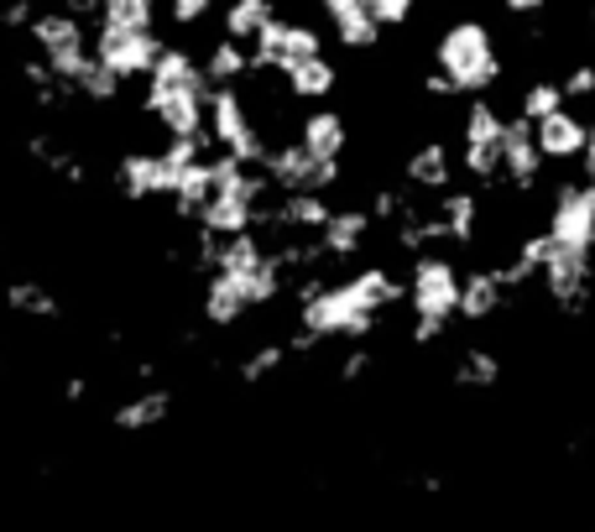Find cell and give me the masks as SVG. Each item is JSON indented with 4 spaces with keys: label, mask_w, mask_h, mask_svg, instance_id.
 Returning <instances> with one entry per match:
<instances>
[{
    "label": "cell",
    "mask_w": 595,
    "mask_h": 532,
    "mask_svg": "<svg viewBox=\"0 0 595 532\" xmlns=\"http://www.w3.org/2000/svg\"><path fill=\"white\" fill-rule=\"evenodd\" d=\"M559 110H564L559 84H527L523 100H517V121L538 126V121H548V116H559Z\"/></svg>",
    "instance_id": "cell-30"
},
{
    "label": "cell",
    "mask_w": 595,
    "mask_h": 532,
    "mask_svg": "<svg viewBox=\"0 0 595 532\" xmlns=\"http://www.w3.org/2000/svg\"><path fill=\"white\" fill-rule=\"evenodd\" d=\"M345 282H350V292H356L360 303H366V309L371 313H381V309H391V303H397V298H403V282H397V277L387 272V267H360L356 277H345Z\"/></svg>",
    "instance_id": "cell-23"
},
{
    "label": "cell",
    "mask_w": 595,
    "mask_h": 532,
    "mask_svg": "<svg viewBox=\"0 0 595 532\" xmlns=\"http://www.w3.org/2000/svg\"><path fill=\"white\" fill-rule=\"evenodd\" d=\"M591 32H595V11H591Z\"/></svg>",
    "instance_id": "cell-41"
},
{
    "label": "cell",
    "mask_w": 595,
    "mask_h": 532,
    "mask_svg": "<svg viewBox=\"0 0 595 532\" xmlns=\"http://www.w3.org/2000/svg\"><path fill=\"white\" fill-rule=\"evenodd\" d=\"M225 282H230V288L240 292V303H246V313H251V309H267V303H272L277 292H288V282H282V272L272 267V257L261 261V267H251L246 277H225Z\"/></svg>",
    "instance_id": "cell-24"
},
{
    "label": "cell",
    "mask_w": 595,
    "mask_h": 532,
    "mask_svg": "<svg viewBox=\"0 0 595 532\" xmlns=\"http://www.w3.org/2000/svg\"><path fill=\"white\" fill-rule=\"evenodd\" d=\"M85 397H89V381L85 377H69V381H63V402H85Z\"/></svg>",
    "instance_id": "cell-40"
},
{
    "label": "cell",
    "mask_w": 595,
    "mask_h": 532,
    "mask_svg": "<svg viewBox=\"0 0 595 532\" xmlns=\"http://www.w3.org/2000/svg\"><path fill=\"white\" fill-rule=\"evenodd\" d=\"M502 131H507V116L492 100H470V110H465V147H502Z\"/></svg>",
    "instance_id": "cell-27"
},
{
    "label": "cell",
    "mask_w": 595,
    "mask_h": 532,
    "mask_svg": "<svg viewBox=\"0 0 595 532\" xmlns=\"http://www.w3.org/2000/svg\"><path fill=\"white\" fill-rule=\"evenodd\" d=\"M366 235H371L366 209H329V220H324V230L314 235V245H319V257H329V261H350L360 245H366Z\"/></svg>",
    "instance_id": "cell-11"
},
{
    "label": "cell",
    "mask_w": 595,
    "mask_h": 532,
    "mask_svg": "<svg viewBox=\"0 0 595 532\" xmlns=\"http://www.w3.org/2000/svg\"><path fill=\"white\" fill-rule=\"evenodd\" d=\"M282 361H288V350H282V344H256L251 355L240 361V381H246V387H261L267 377L282 371Z\"/></svg>",
    "instance_id": "cell-31"
},
{
    "label": "cell",
    "mask_w": 595,
    "mask_h": 532,
    "mask_svg": "<svg viewBox=\"0 0 595 532\" xmlns=\"http://www.w3.org/2000/svg\"><path fill=\"white\" fill-rule=\"evenodd\" d=\"M324 21L335 27V42H345L350 52H371L381 42V32L366 17V0H324Z\"/></svg>",
    "instance_id": "cell-14"
},
{
    "label": "cell",
    "mask_w": 595,
    "mask_h": 532,
    "mask_svg": "<svg viewBox=\"0 0 595 532\" xmlns=\"http://www.w3.org/2000/svg\"><path fill=\"white\" fill-rule=\"evenodd\" d=\"M376 329V313L360 303L356 292H350V282H329V288L319 292V298H308V303H298V334H308V340H366Z\"/></svg>",
    "instance_id": "cell-2"
},
{
    "label": "cell",
    "mask_w": 595,
    "mask_h": 532,
    "mask_svg": "<svg viewBox=\"0 0 595 532\" xmlns=\"http://www.w3.org/2000/svg\"><path fill=\"white\" fill-rule=\"evenodd\" d=\"M507 17H517V21L544 17V0H507Z\"/></svg>",
    "instance_id": "cell-39"
},
{
    "label": "cell",
    "mask_w": 595,
    "mask_h": 532,
    "mask_svg": "<svg viewBox=\"0 0 595 532\" xmlns=\"http://www.w3.org/2000/svg\"><path fill=\"white\" fill-rule=\"evenodd\" d=\"M6 309L21 319H58V298L42 282H11L6 288Z\"/></svg>",
    "instance_id": "cell-29"
},
{
    "label": "cell",
    "mask_w": 595,
    "mask_h": 532,
    "mask_svg": "<svg viewBox=\"0 0 595 532\" xmlns=\"http://www.w3.org/2000/svg\"><path fill=\"white\" fill-rule=\"evenodd\" d=\"M413 209H418V204H413L403 189H376L371 193V209H366V220H371V224H397L403 214H413Z\"/></svg>",
    "instance_id": "cell-32"
},
{
    "label": "cell",
    "mask_w": 595,
    "mask_h": 532,
    "mask_svg": "<svg viewBox=\"0 0 595 532\" xmlns=\"http://www.w3.org/2000/svg\"><path fill=\"white\" fill-rule=\"evenodd\" d=\"M538 172H544V157L533 147V126H523L512 116L507 131H502V178H507L512 189L533 193L538 189Z\"/></svg>",
    "instance_id": "cell-10"
},
{
    "label": "cell",
    "mask_w": 595,
    "mask_h": 532,
    "mask_svg": "<svg viewBox=\"0 0 595 532\" xmlns=\"http://www.w3.org/2000/svg\"><path fill=\"white\" fill-rule=\"evenodd\" d=\"M141 116H152L172 141H188V137H199V131H209L205 126V94H188V89H178V94L147 89V94H141Z\"/></svg>",
    "instance_id": "cell-9"
},
{
    "label": "cell",
    "mask_w": 595,
    "mask_h": 532,
    "mask_svg": "<svg viewBox=\"0 0 595 532\" xmlns=\"http://www.w3.org/2000/svg\"><path fill=\"white\" fill-rule=\"evenodd\" d=\"M282 79H288V89L298 94V100H329L335 94V84H340V69L329 63V58H304V63H282Z\"/></svg>",
    "instance_id": "cell-20"
},
{
    "label": "cell",
    "mask_w": 595,
    "mask_h": 532,
    "mask_svg": "<svg viewBox=\"0 0 595 532\" xmlns=\"http://www.w3.org/2000/svg\"><path fill=\"white\" fill-rule=\"evenodd\" d=\"M366 371H371V355H366V350H350L340 361V381H360Z\"/></svg>",
    "instance_id": "cell-37"
},
{
    "label": "cell",
    "mask_w": 595,
    "mask_h": 532,
    "mask_svg": "<svg viewBox=\"0 0 595 532\" xmlns=\"http://www.w3.org/2000/svg\"><path fill=\"white\" fill-rule=\"evenodd\" d=\"M502 381V355L496 350H480V344H470L465 355H459V365H455V387H496Z\"/></svg>",
    "instance_id": "cell-28"
},
{
    "label": "cell",
    "mask_w": 595,
    "mask_h": 532,
    "mask_svg": "<svg viewBox=\"0 0 595 532\" xmlns=\"http://www.w3.org/2000/svg\"><path fill=\"white\" fill-rule=\"evenodd\" d=\"M439 224H444V241L449 245H476V224H480V199L465 189L439 193Z\"/></svg>",
    "instance_id": "cell-17"
},
{
    "label": "cell",
    "mask_w": 595,
    "mask_h": 532,
    "mask_svg": "<svg viewBox=\"0 0 595 532\" xmlns=\"http://www.w3.org/2000/svg\"><path fill=\"white\" fill-rule=\"evenodd\" d=\"M100 32H157L152 0H100Z\"/></svg>",
    "instance_id": "cell-21"
},
{
    "label": "cell",
    "mask_w": 595,
    "mask_h": 532,
    "mask_svg": "<svg viewBox=\"0 0 595 532\" xmlns=\"http://www.w3.org/2000/svg\"><path fill=\"white\" fill-rule=\"evenodd\" d=\"M544 235L564 257H591L595 251V189L591 183H559L554 189V209H548Z\"/></svg>",
    "instance_id": "cell-3"
},
{
    "label": "cell",
    "mask_w": 595,
    "mask_h": 532,
    "mask_svg": "<svg viewBox=\"0 0 595 532\" xmlns=\"http://www.w3.org/2000/svg\"><path fill=\"white\" fill-rule=\"evenodd\" d=\"M199 73H205V89H236L240 79H246V48H236V42H215L209 48V58L199 63Z\"/></svg>",
    "instance_id": "cell-26"
},
{
    "label": "cell",
    "mask_w": 595,
    "mask_h": 532,
    "mask_svg": "<svg viewBox=\"0 0 595 532\" xmlns=\"http://www.w3.org/2000/svg\"><path fill=\"white\" fill-rule=\"evenodd\" d=\"M366 17H371L376 32H381V27H408L413 0H366Z\"/></svg>",
    "instance_id": "cell-33"
},
{
    "label": "cell",
    "mask_w": 595,
    "mask_h": 532,
    "mask_svg": "<svg viewBox=\"0 0 595 532\" xmlns=\"http://www.w3.org/2000/svg\"><path fill=\"white\" fill-rule=\"evenodd\" d=\"M403 298H408L413 319H428V324H449L459 303V272L449 257H413V277L403 282Z\"/></svg>",
    "instance_id": "cell-4"
},
{
    "label": "cell",
    "mask_w": 595,
    "mask_h": 532,
    "mask_svg": "<svg viewBox=\"0 0 595 532\" xmlns=\"http://www.w3.org/2000/svg\"><path fill=\"white\" fill-rule=\"evenodd\" d=\"M538 277H544V292L569 313V319H579V313L591 309V292H595V261L591 257H564V251H554Z\"/></svg>",
    "instance_id": "cell-8"
},
{
    "label": "cell",
    "mask_w": 595,
    "mask_h": 532,
    "mask_svg": "<svg viewBox=\"0 0 595 532\" xmlns=\"http://www.w3.org/2000/svg\"><path fill=\"white\" fill-rule=\"evenodd\" d=\"M408 183L424 193H449V178H455V168H449V147L444 141H424L418 152L408 157Z\"/></svg>",
    "instance_id": "cell-19"
},
{
    "label": "cell",
    "mask_w": 595,
    "mask_h": 532,
    "mask_svg": "<svg viewBox=\"0 0 595 532\" xmlns=\"http://www.w3.org/2000/svg\"><path fill=\"white\" fill-rule=\"evenodd\" d=\"M559 94H564V100H591V94H595V63H579V69L559 84Z\"/></svg>",
    "instance_id": "cell-34"
},
{
    "label": "cell",
    "mask_w": 595,
    "mask_h": 532,
    "mask_svg": "<svg viewBox=\"0 0 595 532\" xmlns=\"http://www.w3.org/2000/svg\"><path fill=\"white\" fill-rule=\"evenodd\" d=\"M168 418H172L168 387H147V392H137L131 402H120V408L110 412V423H116L120 433H147V429H157V423H168Z\"/></svg>",
    "instance_id": "cell-16"
},
{
    "label": "cell",
    "mask_w": 595,
    "mask_h": 532,
    "mask_svg": "<svg viewBox=\"0 0 595 532\" xmlns=\"http://www.w3.org/2000/svg\"><path fill=\"white\" fill-rule=\"evenodd\" d=\"M277 11L267 6V0H236L230 11H225V42H236V48H246V42H256V37L267 32V21H272Z\"/></svg>",
    "instance_id": "cell-25"
},
{
    "label": "cell",
    "mask_w": 595,
    "mask_h": 532,
    "mask_svg": "<svg viewBox=\"0 0 595 532\" xmlns=\"http://www.w3.org/2000/svg\"><path fill=\"white\" fill-rule=\"evenodd\" d=\"M209 17V0H172V21L178 27H194V21Z\"/></svg>",
    "instance_id": "cell-36"
},
{
    "label": "cell",
    "mask_w": 595,
    "mask_h": 532,
    "mask_svg": "<svg viewBox=\"0 0 595 532\" xmlns=\"http://www.w3.org/2000/svg\"><path fill=\"white\" fill-rule=\"evenodd\" d=\"M579 162H585V178H579V183H591L595 189V121L585 126V152H579Z\"/></svg>",
    "instance_id": "cell-38"
},
{
    "label": "cell",
    "mask_w": 595,
    "mask_h": 532,
    "mask_svg": "<svg viewBox=\"0 0 595 532\" xmlns=\"http://www.w3.org/2000/svg\"><path fill=\"white\" fill-rule=\"evenodd\" d=\"M32 6H27V0H17V6H6V11H0V27H6V32H27V27H32Z\"/></svg>",
    "instance_id": "cell-35"
},
{
    "label": "cell",
    "mask_w": 595,
    "mask_h": 532,
    "mask_svg": "<svg viewBox=\"0 0 595 532\" xmlns=\"http://www.w3.org/2000/svg\"><path fill=\"white\" fill-rule=\"evenodd\" d=\"M199 309H205V324L209 329H236L246 319V303H240V292L225 282V277H205V298H199Z\"/></svg>",
    "instance_id": "cell-22"
},
{
    "label": "cell",
    "mask_w": 595,
    "mask_h": 532,
    "mask_svg": "<svg viewBox=\"0 0 595 532\" xmlns=\"http://www.w3.org/2000/svg\"><path fill=\"white\" fill-rule=\"evenodd\" d=\"M147 89H162V94H178V89H188V94H205V73H199V63L188 58V48L162 42L152 73H147Z\"/></svg>",
    "instance_id": "cell-13"
},
{
    "label": "cell",
    "mask_w": 595,
    "mask_h": 532,
    "mask_svg": "<svg viewBox=\"0 0 595 532\" xmlns=\"http://www.w3.org/2000/svg\"><path fill=\"white\" fill-rule=\"evenodd\" d=\"M298 147H304L314 162H335V168H340L345 147H350V131H345V121L335 110H314L304 121V131H298Z\"/></svg>",
    "instance_id": "cell-15"
},
{
    "label": "cell",
    "mask_w": 595,
    "mask_h": 532,
    "mask_svg": "<svg viewBox=\"0 0 595 532\" xmlns=\"http://www.w3.org/2000/svg\"><path fill=\"white\" fill-rule=\"evenodd\" d=\"M157 52H162V37L157 32H100V27H95V37H89V58H95L116 84L147 79L157 63Z\"/></svg>",
    "instance_id": "cell-6"
},
{
    "label": "cell",
    "mask_w": 595,
    "mask_h": 532,
    "mask_svg": "<svg viewBox=\"0 0 595 532\" xmlns=\"http://www.w3.org/2000/svg\"><path fill=\"white\" fill-rule=\"evenodd\" d=\"M502 303H507V292L496 288L492 267H486V272L459 277V303H455V313L465 319V324H480V319H492V313H502Z\"/></svg>",
    "instance_id": "cell-18"
},
{
    "label": "cell",
    "mask_w": 595,
    "mask_h": 532,
    "mask_svg": "<svg viewBox=\"0 0 595 532\" xmlns=\"http://www.w3.org/2000/svg\"><path fill=\"white\" fill-rule=\"evenodd\" d=\"M261 178H267V189H277V193H319L324 199V189L340 183V168H335V162H314L298 141H282V147H267Z\"/></svg>",
    "instance_id": "cell-5"
},
{
    "label": "cell",
    "mask_w": 595,
    "mask_h": 532,
    "mask_svg": "<svg viewBox=\"0 0 595 532\" xmlns=\"http://www.w3.org/2000/svg\"><path fill=\"white\" fill-rule=\"evenodd\" d=\"M188 168H168L162 162V152H126L116 162V193L120 199H131V204H147V199H172V189H178V178H184Z\"/></svg>",
    "instance_id": "cell-7"
},
{
    "label": "cell",
    "mask_w": 595,
    "mask_h": 532,
    "mask_svg": "<svg viewBox=\"0 0 595 532\" xmlns=\"http://www.w3.org/2000/svg\"><path fill=\"white\" fill-rule=\"evenodd\" d=\"M434 63L444 73V84L455 94H476L486 100V89L502 79V52H496V37L486 21H455L444 27L439 42H434Z\"/></svg>",
    "instance_id": "cell-1"
},
{
    "label": "cell",
    "mask_w": 595,
    "mask_h": 532,
    "mask_svg": "<svg viewBox=\"0 0 595 532\" xmlns=\"http://www.w3.org/2000/svg\"><path fill=\"white\" fill-rule=\"evenodd\" d=\"M533 147H538L544 162H575V157L585 152V121L569 116V110H559V116L533 126Z\"/></svg>",
    "instance_id": "cell-12"
}]
</instances>
